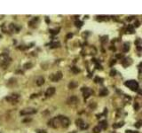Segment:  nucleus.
Returning <instances> with one entry per match:
<instances>
[{"instance_id":"8","label":"nucleus","mask_w":142,"mask_h":133,"mask_svg":"<svg viewBox=\"0 0 142 133\" xmlns=\"http://www.w3.org/2000/svg\"><path fill=\"white\" fill-rule=\"evenodd\" d=\"M75 124H77L81 130H84V129H87L88 128V124L84 123V121L81 120V119H77V121H75Z\"/></svg>"},{"instance_id":"27","label":"nucleus","mask_w":142,"mask_h":133,"mask_svg":"<svg viewBox=\"0 0 142 133\" xmlns=\"http://www.w3.org/2000/svg\"><path fill=\"white\" fill-rule=\"evenodd\" d=\"M59 30H60V28H58V29H51L50 32L52 34H53V35H56V34L59 33Z\"/></svg>"},{"instance_id":"26","label":"nucleus","mask_w":142,"mask_h":133,"mask_svg":"<svg viewBox=\"0 0 142 133\" xmlns=\"http://www.w3.org/2000/svg\"><path fill=\"white\" fill-rule=\"evenodd\" d=\"M100 131H101V129H100L99 126L94 127V129H93V132L94 133H100Z\"/></svg>"},{"instance_id":"32","label":"nucleus","mask_w":142,"mask_h":133,"mask_svg":"<svg viewBox=\"0 0 142 133\" xmlns=\"http://www.w3.org/2000/svg\"><path fill=\"white\" fill-rule=\"evenodd\" d=\"M139 104L138 103H135V105H134V109H135L136 111H138L139 110Z\"/></svg>"},{"instance_id":"10","label":"nucleus","mask_w":142,"mask_h":133,"mask_svg":"<svg viewBox=\"0 0 142 133\" xmlns=\"http://www.w3.org/2000/svg\"><path fill=\"white\" fill-rule=\"evenodd\" d=\"M132 64V60L131 58H124V59L122 60V65L124 67H128L129 66Z\"/></svg>"},{"instance_id":"6","label":"nucleus","mask_w":142,"mask_h":133,"mask_svg":"<svg viewBox=\"0 0 142 133\" xmlns=\"http://www.w3.org/2000/svg\"><path fill=\"white\" fill-rule=\"evenodd\" d=\"M37 111L35 108H32V107H29V108H24L21 111V115H34L36 114Z\"/></svg>"},{"instance_id":"34","label":"nucleus","mask_w":142,"mask_h":133,"mask_svg":"<svg viewBox=\"0 0 142 133\" xmlns=\"http://www.w3.org/2000/svg\"><path fill=\"white\" fill-rule=\"evenodd\" d=\"M73 37V34H68L67 38H70V37Z\"/></svg>"},{"instance_id":"13","label":"nucleus","mask_w":142,"mask_h":133,"mask_svg":"<svg viewBox=\"0 0 142 133\" xmlns=\"http://www.w3.org/2000/svg\"><path fill=\"white\" fill-rule=\"evenodd\" d=\"M36 83L37 86H41L45 83V78L43 76H38L37 78L36 79Z\"/></svg>"},{"instance_id":"35","label":"nucleus","mask_w":142,"mask_h":133,"mask_svg":"<svg viewBox=\"0 0 142 133\" xmlns=\"http://www.w3.org/2000/svg\"><path fill=\"white\" fill-rule=\"evenodd\" d=\"M0 38H1V36H0Z\"/></svg>"},{"instance_id":"9","label":"nucleus","mask_w":142,"mask_h":133,"mask_svg":"<svg viewBox=\"0 0 142 133\" xmlns=\"http://www.w3.org/2000/svg\"><path fill=\"white\" fill-rule=\"evenodd\" d=\"M77 103H78V98H77V96H71V97L68 98V105L74 106V105H77Z\"/></svg>"},{"instance_id":"29","label":"nucleus","mask_w":142,"mask_h":133,"mask_svg":"<svg viewBox=\"0 0 142 133\" xmlns=\"http://www.w3.org/2000/svg\"><path fill=\"white\" fill-rule=\"evenodd\" d=\"M140 126H141V121H139L138 122L135 123V127L136 128H140Z\"/></svg>"},{"instance_id":"22","label":"nucleus","mask_w":142,"mask_h":133,"mask_svg":"<svg viewBox=\"0 0 142 133\" xmlns=\"http://www.w3.org/2000/svg\"><path fill=\"white\" fill-rule=\"evenodd\" d=\"M71 70H72V72H73V73H75V74H78L80 72V69L78 68V67H71Z\"/></svg>"},{"instance_id":"18","label":"nucleus","mask_w":142,"mask_h":133,"mask_svg":"<svg viewBox=\"0 0 142 133\" xmlns=\"http://www.w3.org/2000/svg\"><path fill=\"white\" fill-rule=\"evenodd\" d=\"M134 32V28L132 25H128V27L126 28V33L128 34H132Z\"/></svg>"},{"instance_id":"31","label":"nucleus","mask_w":142,"mask_h":133,"mask_svg":"<svg viewBox=\"0 0 142 133\" xmlns=\"http://www.w3.org/2000/svg\"><path fill=\"white\" fill-rule=\"evenodd\" d=\"M36 133H47L45 130H36Z\"/></svg>"},{"instance_id":"5","label":"nucleus","mask_w":142,"mask_h":133,"mask_svg":"<svg viewBox=\"0 0 142 133\" xmlns=\"http://www.w3.org/2000/svg\"><path fill=\"white\" fill-rule=\"evenodd\" d=\"M61 78H62V73L60 71H58L57 73L52 74L49 76V79L52 82H59Z\"/></svg>"},{"instance_id":"15","label":"nucleus","mask_w":142,"mask_h":133,"mask_svg":"<svg viewBox=\"0 0 142 133\" xmlns=\"http://www.w3.org/2000/svg\"><path fill=\"white\" fill-rule=\"evenodd\" d=\"M122 50H123L124 52H128L129 50H130V43H128V42L124 43V45H123V48H122Z\"/></svg>"},{"instance_id":"24","label":"nucleus","mask_w":142,"mask_h":133,"mask_svg":"<svg viewBox=\"0 0 142 133\" xmlns=\"http://www.w3.org/2000/svg\"><path fill=\"white\" fill-rule=\"evenodd\" d=\"M75 26L77 27V28H81V27H82V25H83V21H77L75 22Z\"/></svg>"},{"instance_id":"1","label":"nucleus","mask_w":142,"mask_h":133,"mask_svg":"<svg viewBox=\"0 0 142 133\" xmlns=\"http://www.w3.org/2000/svg\"><path fill=\"white\" fill-rule=\"evenodd\" d=\"M48 125L53 128H67L69 125V120L68 117L62 116V115H59L57 117H54L53 119L48 122Z\"/></svg>"},{"instance_id":"28","label":"nucleus","mask_w":142,"mask_h":133,"mask_svg":"<svg viewBox=\"0 0 142 133\" xmlns=\"http://www.w3.org/2000/svg\"><path fill=\"white\" fill-rule=\"evenodd\" d=\"M31 67H32V64H31V63H27V64H25V65H24V67H25L26 69H28V68H30Z\"/></svg>"},{"instance_id":"25","label":"nucleus","mask_w":142,"mask_h":133,"mask_svg":"<svg viewBox=\"0 0 142 133\" xmlns=\"http://www.w3.org/2000/svg\"><path fill=\"white\" fill-rule=\"evenodd\" d=\"M94 81H95V83H101L102 82H103V79L100 78V77H99V76H97L96 78L94 79Z\"/></svg>"},{"instance_id":"3","label":"nucleus","mask_w":142,"mask_h":133,"mask_svg":"<svg viewBox=\"0 0 142 133\" xmlns=\"http://www.w3.org/2000/svg\"><path fill=\"white\" fill-rule=\"evenodd\" d=\"M124 85L126 87H128L130 90H131L132 91H137L139 90V83L136 81V80H128L124 83Z\"/></svg>"},{"instance_id":"4","label":"nucleus","mask_w":142,"mask_h":133,"mask_svg":"<svg viewBox=\"0 0 142 133\" xmlns=\"http://www.w3.org/2000/svg\"><path fill=\"white\" fill-rule=\"evenodd\" d=\"M20 100V95L19 94H12L10 96H7L6 98V100L12 104H16Z\"/></svg>"},{"instance_id":"16","label":"nucleus","mask_w":142,"mask_h":133,"mask_svg":"<svg viewBox=\"0 0 142 133\" xmlns=\"http://www.w3.org/2000/svg\"><path fill=\"white\" fill-rule=\"evenodd\" d=\"M60 46V42H52L49 45V47H50L51 49H54V48H58Z\"/></svg>"},{"instance_id":"21","label":"nucleus","mask_w":142,"mask_h":133,"mask_svg":"<svg viewBox=\"0 0 142 133\" xmlns=\"http://www.w3.org/2000/svg\"><path fill=\"white\" fill-rule=\"evenodd\" d=\"M77 86V83H75V82H71V83L68 84V88L69 89H74L75 87Z\"/></svg>"},{"instance_id":"33","label":"nucleus","mask_w":142,"mask_h":133,"mask_svg":"<svg viewBox=\"0 0 142 133\" xmlns=\"http://www.w3.org/2000/svg\"><path fill=\"white\" fill-rule=\"evenodd\" d=\"M125 133H139V132H134V131H132V130H126V132Z\"/></svg>"},{"instance_id":"7","label":"nucleus","mask_w":142,"mask_h":133,"mask_svg":"<svg viewBox=\"0 0 142 133\" xmlns=\"http://www.w3.org/2000/svg\"><path fill=\"white\" fill-rule=\"evenodd\" d=\"M82 91H83V94H84V98H89V97L92 95V93H93V91L92 90V89L90 88H86V87H84V88L82 89Z\"/></svg>"},{"instance_id":"30","label":"nucleus","mask_w":142,"mask_h":133,"mask_svg":"<svg viewBox=\"0 0 142 133\" xmlns=\"http://www.w3.org/2000/svg\"><path fill=\"white\" fill-rule=\"evenodd\" d=\"M116 70H113V69H112V70H111V72H110V76H116Z\"/></svg>"},{"instance_id":"2","label":"nucleus","mask_w":142,"mask_h":133,"mask_svg":"<svg viewBox=\"0 0 142 133\" xmlns=\"http://www.w3.org/2000/svg\"><path fill=\"white\" fill-rule=\"evenodd\" d=\"M12 59L7 53H1L0 54V67L2 68L6 69L9 67V65L11 64Z\"/></svg>"},{"instance_id":"19","label":"nucleus","mask_w":142,"mask_h":133,"mask_svg":"<svg viewBox=\"0 0 142 133\" xmlns=\"http://www.w3.org/2000/svg\"><path fill=\"white\" fill-rule=\"evenodd\" d=\"M124 124V122H117V123H114L113 124V128L114 129H118L120 127H123Z\"/></svg>"},{"instance_id":"12","label":"nucleus","mask_w":142,"mask_h":133,"mask_svg":"<svg viewBox=\"0 0 142 133\" xmlns=\"http://www.w3.org/2000/svg\"><path fill=\"white\" fill-rule=\"evenodd\" d=\"M56 91V89L54 87H50V88H48L47 90L45 91V96L46 97H52L53 94L55 93Z\"/></svg>"},{"instance_id":"20","label":"nucleus","mask_w":142,"mask_h":133,"mask_svg":"<svg viewBox=\"0 0 142 133\" xmlns=\"http://www.w3.org/2000/svg\"><path fill=\"white\" fill-rule=\"evenodd\" d=\"M96 20L99 21H107V16L105 15H100V16H96Z\"/></svg>"},{"instance_id":"17","label":"nucleus","mask_w":142,"mask_h":133,"mask_svg":"<svg viewBox=\"0 0 142 133\" xmlns=\"http://www.w3.org/2000/svg\"><path fill=\"white\" fill-rule=\"evenodd\" d=\"M107 94H108V91H107V89H106V88L101 89V90L100 91V92H99V95H100V97L107 96Z\"/></svg>"},{"instance_id":"11","label":"nucleus","mask_w":142,"mask_h":133,"mask_svg":"<svg viewBox=\"0 0 142 133\" xmlns=\"http://www.w3.org/2000/svg\"><path fill=\"white\" fill-rule=\"evenodd\" d=\"M38 23H39V18L38 17H35V18H33L32 20L29 22V26L31 27V28H36Z\"/></svg>"},{"instance_id":"23","label":"nucleus","mask_w":142,"mask_h":133,"mask_svg":"<svg viewBox=\"0 0 142 133\" xmlns=\"http://www.w3.org/2000/svg\"><path fill=\"white\" fill-rule=\"evenodd\" d=\"M107 36H103V37H101V39H100V41H101V43H107Z\"/></svg>"},{"instance_id":"14","label":"nucleus","mask_w":142,"mask_h":133,"mask_svg":"<svg viewBox=\"0 0 142 133\" xmlns=\"http://www.w3.org/2000/svg\"><path fill=\"white\" fill-rule=\"evenodd\" d=\"M98 126H99L101 130H106L107 128V121H100Z\"/></svg>"}]
</instances>
